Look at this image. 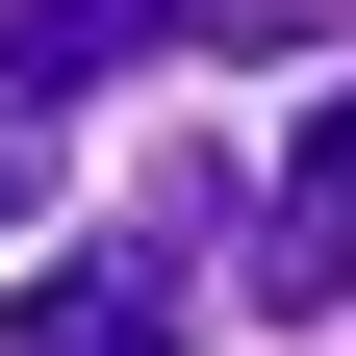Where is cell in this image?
<instances>
[{
  "label": "cell",
  "instance_id": "5",
  "mask_svg": "<svg viewBox=\"0 0 356 356\" xmlns=\"http://www.w3.org/2000/svg\"><path fill=\"white\" fill-rule=\"evenodd\" d=\"M26 204H51V127H26V102H0V229H26Z\"/></svg>",
  "mask_w": 356,
  "mask_h": 356
},
{
  "label": "cell",
  "instance_id": "1",
  "mask_svg": "<svg viewBox=\"0 0 356 356\" xmlns=\"http://www.w3.org/2000/svg\"><path fill=\"white\" fill-rule=\"evenodd\" d=\"M0 356H178V254L127 229V254H51V280L0 305Z\"/></svg>",
  "mask_w": 356,
  "mask_h": 356
},
{
  "label": "cell",
  "instance_id": "3",
  "mask_svg": "<svg viewBox=\"0 0 356 356\" xmlns=\"http://www.w3.org/2000/svg\"><path fill=\"white\" fill-rule=\"evenodd\" d=\"M229 280H254V305H356V204L254 178V204H229Z\"/></svg>",
  "mask_w": 356,
  "mask_h": 356
},
{
  "label": "cell",
  "instance_id": "4",
  "mask_svg": "<svg viewBox=\"0 0 356 356\" xmlns=\"http://www.w3.org/2000/svg\"><path fill=\"white\" fill-rule=\"evenodd\" d=\"M204 51H331V0H178Z\"/></svg>",
  "mask_w": 356,
  "mask_h": 356
},
{
  "label": "cell",
  "instance_id": "6",
  "mask_svg": "<svg viewBox=\"0 0 356 356\" xmlns=\"http://www.w3.org/2000/svg\"><path fill=\"white\" fill-rule=\"evenodd\" d=\"M280 178H305V204H356V102H331V127H305V153H280Z\"/></svg>",
  "mask_w": 356,
  "mask_h": 356
},
{
  "label": "cell",
  "instance_id": "2",
  "mask_svg": "<svg viewBox=\"0 0 356 356\" xmlns=\"http://www.w3.org/2000/svg\"><path fill=\"white\" fill-rule=\"evenodd\" d=\"M178 51V0H0V102L51 127V102H102V76H153Z\"/></svg>",
  "mask_w": 356,
  "mask_h": 356
}]
</instances>
